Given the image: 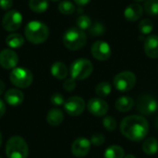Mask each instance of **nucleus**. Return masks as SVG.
Listing matches in <instances>:
<instances>
[{"label": "nucleus", "instance_id": "nucleus-7", "mask_svg": "<svg viewBox=\"0 0 158 158\" xmlns=\"http://www.w3.org/2000/svg\"><path fill=\"white\" fill-rule=\"evenodd\" d=\"M137 81L136 76L133 72L126 70L117 74L113 80L114 87L122 93H126L133 89Z\"/></svg>", "mask_w": 158, "mask_h": 158}, {"label": "nucleus", "instance_id": "nucleus-40", "mask_svg": "<svg viewBox=\"0 0 158 158\" xmlns=\"http://www.w3.org/2000/svg\"><path fill=\"white\" fill-rule=\"evenodd\" d=\"M155 125H156V128L158 130V116L157 118H156V122H155Z\"/></svg>", "mask_w": 158, "mask_h": 158}, {"label": "nucleus", "instance_id": "nucleus-37", "mask_svg": "<svg viewBox=\"0 0 158 158\" xmlns=\"http://www.w3.org/2000/svg\"><path fill=\"white\" fill-rule=\"evenodd\" d=\"M91 0H74V2L78 5V6H85L87 5Z\"/></svg>", "mask_w": 158, "mask_h": 158}, {"label": "nucleus", "instance_id": "nucleus-17", "mask_svg": "<svg viewBox=\"0 0 158 158\" xmlns=\"http://www.w3.org/2000/svg\"><path fill=\"white\" fill-rule=\"evenodd\" d=\"M143 12V6L137 3H134V4H131L126 7L124 11V16L127 20L134 22L142 17Z\"/></svg>", "mask_w": 158, "mask_h": 158}, {"label": "nucleus", "instance_id": "nucleus-31", "mask_svg": "<svg viewBox=\"0 0 158 158\" xmlns=\"http://www.w3.org/2000/svg\"><path fill=\"white\" fill-rule=\"evenodd\" d=\"M104 128L108 131H113L117 128V121L113 117H106L103 120Z\"/></svg>", "mask_w": 158, "mask_h": 158}, {"label": "nucleus", "instance_id": "nucleus-16", "mask_svg": "<svg viewBox=\"0 0 158 158\" xmlns=\"http://www.w3.org/2000/svg\"><path fill=\"white\" fill-rule=\"evenodd\" d=\"M24 99L23 94L18 89H9L5 94V101L11 106H19Z\"/></svg>", "mask_w": 158, "mask_h": 158}, {"label": "nucleus", "instance_id": "nucleus-38", "mask_svg": "<svg viewBox=\"0 0 158 158\" xmlns=\"http://www.w3.org/2000/svg\"><path fill=\"white\" fill-rule=\"evenodd\" d=\"M5 89H6V85L4 83V81L2 80H0V95H2L4 94Z\"/></svg>", "mask_w": 158, "mask_h": 158}, {"label": "nucleus", "instance_id": "nucleus-11", "mask_svg": "<svg viewBox=\"0 0 158 158\" xmlns=\"http://www.w3.org/2000/svg\"><path fill=\"white\" fill-rule=\"evenodd\" d=\"M91 53L95 59L106 61L111 56V47L106 42L97 41L92 45Z\"/></svg>", "mask_w": 158, "mask_h": 158}, {"label": "nucleus", "instance_id": "nucleus-24", "mask_svg": "<svg viewBox=\"0 0 158 158\" xmlns=\"http://www.w3.org/2000/svg\"><path fill=\"white\" fill-rule=\"evenodd\" d=\"M6 44L11 48H19L24 44V38L19 33H11L6 39Z\"/></svg>", "mask_w": 158, "mask_h": 158}, {"label": "nucleus", "instance_id": "nucleus-33", "mask_svg": "<svg viewBox=\"0 0 158 158\" xmlns=\"http://www.w3.org/2000/svg\"><path fill=\"white\" fill-rule=\"evenodd\" d=\"M51 103L54 105V106H61L63 104H65V99H64V96L60 94V93H55L52 94L51 98Z\"/></svg>", "mask_w": 158, "mask_h": 158}, {"label": "nucleus", "instance_id": "nucleus-3", "mask_svg": "<svg viewBox=\"0 0 158 158\" xmlns=\"http://www.w3.org/2000/svg\"><path fill=\"white\" fill-rule=\"evenodd\" d=\"M6 155L7 158H27L29 146L26 141L20 136L10 137L6 144Z\"/></svg>", "mask_w": 158, "mask_h": 158}, {"label": "nucleus", "instance_id": "nucleus-28", "mask_svg": "<svg viewBox=\"0 0 158 158\" xmlns=\"http://www.w3.org/2000/svg\"><path fill=\"white\" fill-rule=\"evenodd\" d=\"M76 23H77L78 28H79L80 30H81V31L89 30V29L91 28L92 24H93L91 19H90L88 16H86V15H81V16H80V17L77 19Z\"/></svg>", "mask_w": 158, "mask_h": 158}, {"label": "nucleus", "instance_id": "nucleus-1", "mask_svg": "<svg viewBox=\"0 0 158 158\" xmlns=\"http://www.w3.org/2000/svg\"><path fill=\"white\" fill-rule=\"evenodd\" d=\"M120 131L127 139L132 142H141L148 134L149 124L143 116H129L121 121Z\"/></svg>", "mask_w": 158, "mask_h": 158}, {"label": "nucleus", "instance_id": "nucleus-41", "mask_svg": "<svg viewBox=\"0 0 158 158\" xmlns=\"http://www.w3.org/2000/svg\"><path fill=\"white\" fill-rule=\"evenodd\" d=\"M2 142H3V137H2V134H1V132H0V146H1V144H2Z\"/></svg>", "mask_w": 158, "mask_h": 158}, {"label": "nucleus", "instance_id": "nucleus-2", "mask_svg": "<svg viewBox=\"0 0 158 158\" xmlns=\"http://www.w3.org/2000/svg\"><path fill=\"white\" fill-rule=\"evenodd\" d=\"M24 33L26 39L30 43L40 44L47 40L49 36V29L44 23L39 20H31L26 25Z\"/></svg>", "mask_w": 158, "mask_h": 158}, {"label": "nucleus", "instance_id": "nucleus-18", "mask_svg": "<svg viewBox=\"0 0 158 158\" xmlns=\"http://www.w3.org/2000/svg\"><path fill=\"white\" fill-rule=\"evenodd\" d=\"M64 120V113L59 108H53L49 110L46 116V121L51 126H58Z\"/></svg>", "mask_w": 158, "mask_h": 158}, {"label": "nucleus", "instance_id": "nucleus-30", "mask_svg": "<svg viewBox=\"0 0 158 158\" xmlns=\"http://www.w3.org/2000/svg\"><path fill=\"white\" fill-rule=\"evenodd\" d=\"M89 31L92 35H94V37H97L99 35H102L105 32V27L100 22H94V24H92Z\"/></svg>", "mask_w": 158, "mask_h": 158}, {"label": "nucleus", "instance_id": "nucleus-12", "mask_svg": "<svg viewBox=\"0 0 158 158\" xmlns=\"http://www.w3.org/2000/svg\"><path fill=\"white\" fill-rule=\"evenodd\" d=\"M89 112L95 117H104L108 112L107 103L101 98H92L87 104Z\"/></svg>", "mask_w": 158, "mask_h": 158}, {"label": "nucleus", "instance_id": "nucleus-20", "mask_svg": "<svg viewBox=\"0 0 158 158\" xmlns=\"http://www.w3.org/2000/svg\"><path fill=\"white\" fill-rule=\"evenodd\" d=\"M51 73L52 75L58 80H64L68 76V68L67 66L60 61L55 62L51 67Z\"/></svg>", "mask_w": 158, "mask_h": 158}, {"label": "nucleus", "instance_id": "nucleus-4", "mask_svg": "<svg viewBox=\"0 0 158 158\" xmlns=\"http://www.w3.org/2000/svg\"><path fill=\"white\" fill-rule=\"evenodd\" d=\"M86 34L79 28H69L63 36L64 45L71 51H76L82 48L86 44Z\"/></svg>", "mask_w": 158, "mask_h": 158}, {"label": "nucleus", "instance_id": "nucleus-9", "mask_svg": "<svg viewBox=\"0 0 158 158\" xmlns=\"http://www.w3.org/2000/svg\"><path fill=\"white\" fill-rule=\"evenodd\" d=\"M22 23V15L18 10L7 11L2 19V26L6 31H15L19 30Z\"/></svg>", "mask_w": 158, "mask_h": 158}, {"label": "nucleus", "instance_id": "nucleus-19", "mask_svg": "<svg viewBox=\"0 0 158 158\" xmlns=\"http://www.w3.org/2000/svg\"><path fill=\"white\" fill-rule=\"evenodd\" d=\"M115 106L117 110H118L119 112L126 113L132 109L134 106V100L131 96H121L118 98Z\"/></svg>", "mask_w": 158, "mask_h": 158}, {"label": "nucleus", "instance_id": "nucleus-36", "mask_svg": "<svg viewBox=\"0 0 158 158\" xmlns=\"http://www.w3.org/2000/svg\"><path fill=\"white\" fill-rule=\"evenodd\" d=\"M6 113V105L3 100L0 99V118L5 115Z\"/></svg>", "mask_w": 158, "mask_h": 158}, {"label": "nucleus", "instance_id": "nucleus-21", "mask_svg": "<svg viewBox=\"0 0 158 158\" xmlns=\"http://www.w3.org/2000/svg\"><path fill=\"white\" fill-rule=\"evenodd\" d=\"M143 151L148 156L156 155L158 152L157 140L154 137H150L146 139L143 143Z\"/></svg>", "mask_w": 158, "mask_h": 158}, {"label": "nucleus", "instance_id": "nucleus-35", "mask_svg": "<svg viewBox=\"0 0 158 158\" xmlns=\"http://www.w3.org/2000/svg\"><path fill=\"white\" fill-rule=\"evenodd\" d=\"M12 6H13L12 0H0V7L4 10L10 9Z\"/></svg>", "mask_w": 158, "mask_h": 158}, {"label": "nucleus", "instance_id": "nucleus-5", "mask_svg": "<svg viewBox=\"0 0 158 158\" xmlns=\"http://www.w3.org/2000/svg\"><path fill=\"white\" fill-rule=\"evenodd\" d=\"M94 70L92 62L86 58H79L70 66V76L75 81H82L91 76Z\"/></svg>", "mask_w": 158, "mask_h": 158}, {"label": "nucleus", "instance_id": "nucleus-22", "mask_svg": "<svg viewBox=\"0 0 158 158\" xmlns=\"http://www.w3.org/2000/svg\"><path fill=\"white\" fill-rule=\"evenodd\" d=\"M125 153L124 149L118 145H111L109 146L104 154L105 158H124Z\"/></svg>", "mask_w": 158, "mask_h": 158}, {"label": "nucleus", "instance_id": "nucleus-43", "mask_svg": "<svg viewBox=\"0 0 158 158\" xmlns=\"http://www.w3.org/2000/svg\"><path fill=\"white\" fill-rule=\"evenodd\" d=\"M51 1H53V2H57V1H59V0H51Z\"/></svg>", "mask_w": 158, "mask_h": 158}, {"label": "nucleus", "instance_id": "nucleus-25", "mask_svg": "<svg viewBox=\"0 0 158 158\" xmlns=\"http://www.w3.org/2000/svg\"><path fill=\"white\" fill-rule=\"evenodd\" d=\"M111 91H112V86L107 81H102V82L98 83L95 88V94L101 98L108 96L110 94Z\"/></svg>", "mask_w": 158, "mask_h": 158}, {"label": "nucleus", "instance_id": "nucleus-34", "mask_svg": "<svg viewBox=\"0 0 158 158\" xmlns=\"http://www.w3.org/2000/svg\"><path fill=\"white\" fill-rule=\"evenodd\" d=\"M76 81L74 79L70 78V79H67L64 83H63V89L67 92H72L76 89Z\"/></svg>", "mask_w": 158, "mask_h": 158}, {"label": "nucleus", "instance_id": "nucleus-42", "mask_svg": "<svg viewBox=\"0 0 158 158\" xmlns=\"http://www.w3.org/2000/svg\"><path fill=\"white\" fill-rule=\"evenodd\" d=\"M133 1H135L136 3H141V2H144L145 0H133Z\"/></svg>", "mask_w": 158, "mask_h": 158}, {"label": "nucleus", "instance_id": "nucleus-14", "mask_svg": "<svg viewBox=\"0 0 158 158\" xmlns=\"http://www.w3.org/2000/svg\"><path fill=\"white\" fill-rule=\"evenodd\" d=\"M19 63V56L11 49H4L0 52V66L5 69H13Z\"/></svg>", "mask_w": 158, "mask_h": 158}, {"label": "nucleus", "instance_id": "nucleus-32", "mask_svg": "<svg viewBox=\"0 0 158 158\" xmlns=\"http://www.w3.org/2000/svg\"><path fill=\"white\" fill-rule=\"evenodd\" d=\"M105 141H106V138H105L104 134H102V133H94V135H92L91 140H90L91 144H93L94 146L103 145Z\"/></svg>", "mask_w": 158, "mask_h": 158}, {"label": "nucleus", "instance_id": "nucleus-29", "mask_svg": "<svg viewBox=\"0 0 158 158\" xmlns=\"http://www.w3.org/2000/svg\"><path fill=\"white\" fill-rule=\"evenodd\" d=\"M153 29H154V24L148 19H143L139 23V31H141L142 34L148 35V34L151 33V31H153Z\"/></svg>", "mask_w": 158, "mask_h": 158}, {"label": "nucleus", "instance_id": "nucleus-6", "mask_svg": "<svg viewBox=\"0 0 158 158\" xmlns=\"http://www.w3.org/2000/svg\"><path fill=\"white\" fill-rule=\"evenodd\" d=\"M11 83L18 88H28L33 81V76L31 70L25 68H15L9 75Z\"/></svg>", "mask_w": 158, "mask_h": 158}, {"label": "nucleus", "instance_id": "nucleus-15", "mask_svg": "<svg viewBox=\"0 0 158 158\" xmlns=\"http://www.w3.org/2000/svg\"><path fill=\"white\" fill-rule=\"evenodd\" d=\"M144 52L150 58L158 57V35H149L144 40Z\"/></svg>", "mask_w": 158, "mask_h": 158}, {"label": "nucleus", "instance_id": "nucleus-23", "mask_svg": "<svg viewBox=\"0 0 158 158\" xmlns=\"http://www.w3.org/2000/svg\"><path fill=\"white\" fill-rule=\"evenodd\" d=\"M48 1L47 0H30L29 7L36 13H44L48 8Z\"/></svg>", "mask_w": 158, "mask_h": 158}, {"label": "nucleus", "instance_id": "nucleus-27", "mask_svg": "<svg viewBox=\"0 0 158 158\" xmlns=\"http://www.w3.org/2000/svg\"><path fill=\"white\" fill-rule=\"evenodd\" d=\"M58 10L61 14L70 15V14H73V12L75 11V6L70 1L65 0V1H62L59 3Z\"/></svg>", "mask_w": 158, "mask_h": 158}, {"label": "nucleus", "instance_id": "nucleus-26", "mask_svg": "<svg viewBox=\"0 0 158 158\" xmlns=\"http://www.w3.org/2000/svg\"><path fill=\"white\" fill-rule=\"evenodd\" d=\"M143 7L148 15L151 16L158 15V0H145Z\"/></svg>", "mask_w": 158, "mask_h": 158}, {"label": "nucleus", "instance_id": "nucleus-10", "mask_svg": "<svg viewBox=\"0 0 158 158\" xmlns=\"http://www.w3.org/2000/svg\"><path fill=\"white\" fill-rule=\"evenodd\" d=\"M66 112L72 117H78L81 115L85 109V102L80 96H71L64 104Z\"/></svg>", "mask_w": 158, "mask_h": 158}, {"label": "nucleus", "instance_id": "nucleus-8", "mask_svg": "<svg viewBox=\"0 0 158 158\" xmlns=\"http://www.w3.org/2000/svg\"><path fill=\"white\" fill-rule=\"evenodd\" d=\"M136 108L143 116L153 115L158 109L157 100L150 94H143L136 101Z\"/></svg>", "mask_w": 158, "mask_h": 158}, {"label": "nucleus", "instance_id": "nucleus-13", "mask_svg": "<svg viewBox=\"0 0 158 158\" xmlns=\"http://www.w3.org/2000/svg\"><path fill=\"white\" fill-rule=\"evenodd\" d=\"M91 149V142L84 138L80 137L76 139L71 144V153L76 157H84L86 156Z\"/></svg>", "mask_w": 158, "mask_h": 158}, {"label": "nucleus", "instance_id": "nucleus-44", "mask_svg": "<svg viewBox=\"0 0 158 158\" xmlns=\"http://www.w3.org/2000/svg\"><path fill=\"white\" fill-rule=\"evenodd\" d=\"M0 158H1V157H0Z\"/></svg>", "mask_w": 158, "mask_h": 158}, {"label": "nucleus", "instance_id": "nucleus-39", "mask_svg": "<svg viewBox=\"0 0 158 158\" xmlns=\"http://www.w3.org/2000/svg\"><path fill=\"white\" fill-rule=\"evenodd\" d=\"M124 158H136V156H133V155H127L126 156H124Z\"/></svg>", "mask_w": 158, "mask_h": 158}]
</instances>
